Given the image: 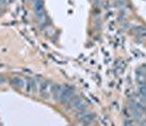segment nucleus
<instances>
[{"label": "nucleus", "instance_id": "obj_1", "mask_svg": "<svg viewBox=\"0 0 146 126\" xmlns=\"http://www.w3.org/2000/svg\"><path fill=\"white\" fill-rule=\"evenodd\" d=\"M11 84H12L14 87L19 88V89H23V88H25L26 80H24L23 78L20 77V76H14V77H12V79H11Z\"/></svg>", "mask_w": 146, "mask_h": 126}]
</instances>
